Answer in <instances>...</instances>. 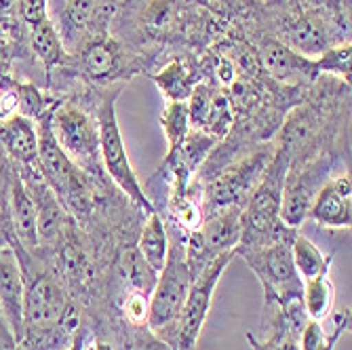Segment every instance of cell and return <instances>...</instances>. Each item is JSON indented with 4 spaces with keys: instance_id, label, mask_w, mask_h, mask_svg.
<instances>
[{
    "instance_id": "cell-1",
    "label": "cell",
    "mask_w": 352,
    "mask_h": 350,
    "mask_svg": "<svg viewBox=\"0 0 352 350\" xmlns=\"http://www.w3.org/2000/svg\"><path fill=\"white\" fill-rule=\"evenodd\" d=\"M118 28H129L116 39L142 51L154 43L197 45L213 36L215 19L199 5L186 0H124L116 19Z\"/></svg>"
},
{
    "instance_id": "cell-2",
    "label": "cell",
    "mask_w": 352,
    "mask_h": 350,
    "mask_svg": "<svg viewBox=\"0 0 352 350\" xmlns=\"http://www.w3.org/2000/svg\"><path fill=\"white\" fill-rule=\"evenodd\" d=\"M192 272L184 258V243L169 237V256L165 268L158 272L148 302V329L171 348L175 346L179 312L192 285ZM175 350V348H173Z\"/></svg>"
},
{
    "instance_id": "cell-3",
    "label": "cell",
    "mask_w": 352,
    "mask_h": 350,
    "mask_svg": "<svg viewBox=\"0 0 352 350\" xmlns=\"http://www.w3.org/2000/svg\"><path fill=\"white\" fill-rule=\"evenodd\" d=\"M118 95H120V87H116L112 91H104L98 100V108H95V120H98V129H100L102 163H104L106 175L120 188V193L138 209L152 213V211H156V207L148 199L146 190L142 188L138 173L129 161V154H126L124 142H122L118 116H116Z\"/></svg>"
},
{
    "instance_id": "cell-4",
    "label": "cell",
    "mask_w": 352,
    "mask_h": 350,
    "mask_svg": "<svg viewBox=\"0 0 352 350\" xmlns=\"http://www.w3.org/2000/svg\"><path fill=\"white\" fill-rule=\"evenodd\" d=\"M70 68L95 87H110L148 70V61L146 51L112 34H100L89 39L70 57Z\"/></svg>"
},
{
    "instance_id": "cell-5",
    "label": "cell",
    "mask_w": 352,
    "mask_h": 350,
    "mask_svg": "<svg viewBox=\"0 0 352 350\" xmlns=\"http://www.w3.org/2000/svg\"><path fill=\"white\" fill-rule=\"evenodd\" d=\"M51 129L72 163L78 165L95 184L104 186L106 169L100 152V129L95 114L76 102L59 100L51 112Z\"/></svg>"
},
{
    "instance_id": "cell-6",
    "label": "cell",
    "mask_w": 352,
    "mask_h": 350,
    "mask_svg": "<svg viewBox=\"0 0 352 350\" xmlns=\"http://www.w3.org/2000/svg\"><path fill=\"white\" fill-rule=\"evenodd\" d=\"M292 243L294 241H278L262 247L234 249L236 256H241L260 278L264 287V306H283L302 298L304 281L294 266Z\"/></svg>"
},
{
    "instance_id": "cell-7",
    "label": "cell",
    "mask_w": 352,
    "mask_h": 350,
    "mask_svg": "<svg viewBox=\"0 0 352 350\" xmlns=\"http://www.w3.org/2000/svg\"><path fill=\"white\" fill-rule=\"evenodd\" d=\"M274 152L276 144L266 142L262 146H255L247 154H241L239 158H232L228 165H223L209 182H205V211L230 205L243 207L253 193V188L262 179Z\"/></svg>"
},
{
    "instance_id": "cell-8",
    "label": "cell",
    "mask_w": 352,
    "mask_h": 350,
    "mask_svg": "<svg viewBox=\"0 0 352 350\" xmlns=\"http://www.w3.org/2000/svg\"><path fill=\"white\" fill-rule=\"evenodd\" d=\"M241 234L243 207L230 205L205 211L201 226L184 239V258L192 276H197L221 253L234 251L241 243Z\"/></svg>"
},
{
    "instance_id": "cell-9",
    "label": "cell",
    "mask_w": 352,
    "mask_h": 350,
    "mask_svg": "<svg viewBox=\"0 0 352 350\" xmlns=\"http://www.w3.org/2000/svg\"><path fill=\"white\" fill-rule=\"evenodd\" d=\"M333 165L336 152H321L316 156L289 163L280 201V221L285 226L300 230V226L308 219V209L316 193L331 177Z\"/></svg>"
},
{
    "instance_id": "cell-10",
    "label": "cell",
    "mask_w": 352,
    "mask_h": 350,
    "mask_svg": "<svg viewBox=\"0 0 352 350\" xmlns=\"http://www.w3.org/2000/svg\"><path fill=\"white\" fill-rule=\"evenodd\" d=\"M234 256H236V251L221 253V256L209 262L195 278H192L190 292L179 312L177 336H175V346H173L175 350H195L201 338V331L205 327V321L209 316V308H211L213 294L217 289V283Z\"/></svg>"
},
{
    "instance_id": "cell-11",
    "label": "cell",
    "mask_w": 352,
    "mask_h": 350,
    "mask_svg": "<svg viewBox=\"0 0 352 350\" xmlns=\"http://www.w3.org/2000/svg\"><path fill=\"white\" fill-rule=\"evenodd\" d=\"M255 59L268 72V76L283 87L302 89L321 76L314 66V59L287 47L274 36L260 39L258 47H255Z\"/></svg>"
},
{
    "instance_id": "cell-12",
    "label": "cell",
    "mask_w": 352,
    "mask_h": 350,
    "mask_svg": "<svg viewBox=\"0 0 352 350\" xmlns=\"http://www.w3.org/2000/svg\"><path fill=\"white\" fill-rule=\"evenodd\" d=\"M23 302L25 278L17 253L11 245L0 247V314L19 346L23 340Z\"/></svg>"
},
{
    "instance_id": "cell-13",
    "label": "cell",
    "mask_w": 352,
    "mask_h": 350,
    "mask_svg": "<svg viewBox=\"0 0 352 350\" xmlns=\"http://www.w3.org/2000/svg\"><path fill=\"white\" fill-rule=\"evenodd\" d=\"M0 150L17 171L36 173L38 167V131L36 122L23 114L0 118Z\"/></svg>"
},
{
    "instance_id": "cell-14",
    "label": "cell",
    "mask_w": 352,
    "mask_h": 350,
    "mask_svg": "<svg viewBox=\"0 0 352 350\" xmlns=\"http://www.w3.org/2000/svg\"><path fill=\"white\" fill-rule=\"evenodd\" d=\"M308 217L321 228H350L352 224V182L350 173L329 177L316 193Z\"/></svg>"
},
{
    "instance_id": "cell-15",
    "label": "cell",
    "mask_w": 352,
    "mask_h": 350,
    "mask_svg": "<svg viewBox=\"0 0 352 350\" xmlns=\"http://www.w3.org/2000/svg\"><path fill=\"white\" fill-rule=\"evenodd\" d=\"M9 215H11V230H13V247H21L30 256H38L41 241H38L36 205L15 167L9 182Z\"/></svg>"
},
{
    "instance_id": "cell-16",
    "label": "cell",
    "mask_w": 352,
    "mask_h": 350,
    "mask_svg": "<svg viewBox=\"0 0 352 350\" xmlns=\"http://www.w3.org/2000/svg\"><path fill=\"white\" fill-rule=\"evenodd\" d=\"M25 45L49 74L70 61V53L63 47L61 36L51 17H45L38 23L25 28Z\"/></svg>"
},
{
    "instance_id": "cell-17",
    "label": "cell",
    "mask_w": 352,
    "mask_h": 350,
    "mask_svg": "<svg viewBox=\"0 0 352 350\" xmlns=\"http://www.w3.org/2000/svg\"><path fill=\"white\" fill-rule=\"evenodd\" d=\"M135 247L142 253L144 262L156 274L165 268V262L169 256V230H167L165 217L158 211L148 213V219L144 221V226L138 234Z\"/></svg>"
},
{
    "instance_id": "cell-18",
    "label": "cell",
    "mask_w": 352,
    "mask_h": 350,
    "mask_svg": "<svg viewBox=\"0 0 352 350\" xmlns=\"http://www.w3.org/2000/svg\"><path fill=\"white\" fill-rule=\"evenodd\" d=\"M150 76L167 98V102H186L195 85L199 83L197 70L182 57H173L167 66Z\"/></svg>"
},
{
    "instance_id": "cell-19",
    "label": "cell",
    "mask_w": 352,
    "mask_h": 350,
    "mask_svg": "<svg viewBox=\"0 0 352 350\" xmlns=\"http://www.w3.org/2000/svg\"><path fill=\"white\" fill-rule=\"evenodd\" d=\"M352 312L350 308H340L333 312V327H325L323 321H308L300 333V350H333L342 333L350 329Z\"/></svg>"
},
{
    "instance_id": "cell-20",
    "label": "cell",
    "mask_w": 352,
    "mask_h": 350,
    "mask_svg": "<svg viewBox=\"0 0 352 350\" xmlns=\"http://www.w3.org/2000/svg\"><path fill=\"white\" fill-rule=\"evenodd\" d=\"M292 258H294V266L302 281L327 276L331 272L333 258L329 253H325L316 243H312L308 237H304L302 232H298L292 243Z\"/></svg>"
},
{
    "instance_id": "cell-21",
    "label": "cell",
    "mask_w": 352,
    "mask_h": 350,
    "mask_svg": "<svg viewBox=\"0 0 352 350\" xmlns=\"http://www.w3.org/2000/svg\"><path fill=\"white\" fill-rule=\"evenodd\" d=\"M302 302L306 308V314L310 321H325L333 310L336 302V285L331 276H316L310 281H304Z\"/></svg>"
},
{
    "instance_id": "cell-22",
    "label": "cell",
    "mask_w": 352,
    "mask_h": 350,
    "mask_svg": "<svg viewBox=\"0 0 352 350\" xmlns=\"http://www.w3.org/2000/svg\"><path fill=\"white\" fill-rule=\"evenodd\" d=\"M234 108H232V102L228 98L226 89H215V95H213V102H211V108H209V114H207V122L203 127V131L209 133L217 144L226 138L230 131H232V124H234Z\"/></svg>"
},
{
    "instance_id": "cell-23",
    "label": "cell",
    "mask_w": 352,
    "mask_h": 350,
    "mask_svg": "<svg viewBox=\"0 0 352 350\" xmlns=\"http://www.w3.org/2000/svg\"><path fill=\"white\" fill-rule=\"evenodd\" d=\"M161 127L167 138V154H173L190 133V116L186 102H167L161 114Z\"/></svg>"
},
{
    "instance_id": "cell-24",
    "label": "cell",
    "mask_w": 352,
    "mask_h": 350,
    "mask_svg": "<svg viewBox=\"0 0 352 350\" xmlns=\"http://www.w3.org/2000/svg\"><path fill=\"white\" fill-rule=\"evenodd\" d=\"M350 53H352L350 43H340V45H331L329 49H325L314 59L318 74L325 72L327 76L340 78L342 83L350 85Z\"/></svg>"
},
{
    "instance_id": "cell-25",
    "label": "cell",
    "mask_w": 352,
    "mask_h": 350,
    "mask_svg": "<svg viewBox=\"0 0 352 350\" xmlns=\"http://www.w3.org/2000/svg\"><path fill=\"white\" fill-rule=\"evenodd\" d=\"M45 17H49V0H19L9 19H15L23 28H30Z\"/></svg>"
},
{
    "instance_id": "cell-26",
    "label": "cell",
    "mask_w": 352,
    "mask_h": 350,
    "mask_svg": "<svg viewBox=\"0 0 352 350\" xmlns=\"http://www.w3.org/2000/svg\"><path fill=\"white\" fill-rule=\"evenodd\" d=\"M95 331H93V327H91V323L87 321V316H85V323H82V327L78 329V333H76V338L72 340V344L66 348V350H91L93 348V342H95Z\"/></svg>"
},
{
    "instance_id": "cell-27",
    "label": "cell",
    "mask_w": 352,
    "mask_h": 350,
    "mask_svg": "<svg viewBox=\"0 0 352 350\" xmlns=\"http://www.w3.org/2000/svg\"><path fill=\"white\" fill-rule=\"evenodd\" d=\"M0 350H17V344H15L11 331L3 319V314H0Z\"/></svg>"
},
{
    "instance_id": "cell-28",
    "label": "cell",
    "mask_w": 352,
    "mask_h": 350,
    "mask_svg": "<svg viewBox=\"0 0 352 350\" xmlns=\"http://www.w3.org/2000/svg\"><path fill=\"white\" fill-rule=\"evenodd\" d=\"M247 342L251 350H278L274 340H268V338L260 340V338H255V333H247Z\"/></svg>"
},
{
    "instance_id": "cell-29",
    "label": "cell",
    "mask_w": 352,
    "mask_h": 350,
    "mask_svg": "<svg viewBox=\"0 0 352 350\" xmlns=\"http://www.w3.org/2000/svg\"><path fill=\"white\" fill-rule=\"evenodd\" d=\"M17 3L19 0H0V23H5L13 15Z\"/></svg>"
},
{
    "instance_id": "cell-30",
    "label": "cell",
    "mask_w": 352,
    "mask_h": 350,
    "mask_svg": "<svg viewBox=\"0 0 352 350\" xmlns=\"http://www.w3.org/2000/svg\"><path fill=\"white\" fill-rule=\"evenodd\" d=\"M91 350H114V346L108 342V340H104V338H95V342H93V348Z\"/></svg>"
},
{
    "instance_id": "cell-31",
    "label": "cell",
    "mask_w": 352,
    "mask_h": 350,
    "mask_svg": "<svg viewBox=\"0 0 352 350\" xmlns=\"http://www.w3.org/2000/svg\"><path fill=\"white\" fill-rule=\"evenodd\" d=\"M186 3H190V5H199V7H209L213 0H186Z\"/></svg>"
}]
</instances>
